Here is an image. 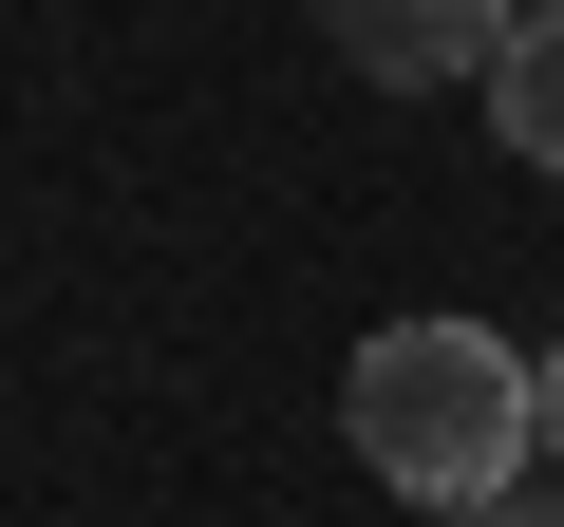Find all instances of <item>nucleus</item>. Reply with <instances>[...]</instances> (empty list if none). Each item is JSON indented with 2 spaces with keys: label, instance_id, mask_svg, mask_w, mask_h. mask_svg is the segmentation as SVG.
Returning <instances> with one entry per match:
<instances>
[{
  "label": "nucleus",
  "instance_id": "obj_3",
  "mask_svg": "<svg viewBox=\"0 0 564 527\" xmlns=\"http://www.w3.org/2000/svg\"><path fill=\"white\" fill-rule=\"evenodd\" d=\"M489 132H508V151L564 189V20H527V39L489 57Z\"/></svg>",
  "mask_w": 564,
  "mask_h": 527
},
{
  "label": "nucleus",
  "instance_id": "obj_2",
  "mask_svg": "<svg viewBox=\"0 0 564 527\" xmlns=\"http://www.w3.org/2000/svg\"><path fill=\"white\" fill-rule=\"evenodd\" d=\"M321 39H339V76H377V95H433V76H489V57L527 39V0H321Z\"/></svg>",
  "mask_w": 564,
  "mask_h": 527
},
{
  "label": "nucleus",
  "instance_id": "obj_6",
  "mask_svg": "<svg viewBox=\"0 0 564 527\" xmlns=\"http://www.w3.org/2000/svg\"><path fill=\"white\" fill-rule=\"evenodd\" d=\"M527 20H564V0H527Z\"/></svg>",
  "mask_w": 564,
  "mask_h": 527
},
{
  "label": "nucleus",
  "instance_id": "obj_4",
  "mask_svg": "<svg viewBox=\"0 0 564 527\" xmlns=\"http://www.w3.org/2000/svg\"><path fill=\"white\" fill-rule=\"evenodd\" d=\"M452 527H564V490H489V508H452Z\"/></svg>",
  "mask_w": 564,
  "mask_h": 527
},
{
  "label": "nucleus",
  "instance_id": "obj_1",
  "mask_svg": "<svg viewBox=\"0 0 564 527\" xmlns=\"http://www.w3.org/2000/svg\"><path fill=\"white\" fill-rule=\"evenodd\" d=\"M339 433H358V471H377L395 508H489V490H527V452H545L527 358H508L489 321H377V340L339 358Z\"/></svg>",
  "mask_w": 564,
  "mask_h": 527
},
{
  "label": "nucleus",
  "instance_id": "obj_5",
  "mask_svg": "<svg viewBox=\"0 0 564 527\" xmlns=\"http://www.w3.org/2000/svg\"><path fill=\"white\" fill-rule=\"evenodd\" d=\"M527 415H545V452H564V340H545V358H527Z\"/></svg>",
  "mask_w": 564,
  "mask_h": 527
}]
</instances>
